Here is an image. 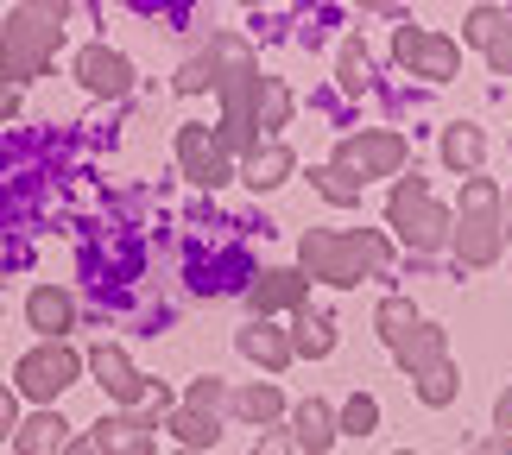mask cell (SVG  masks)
I'll use <instances>...</instances> for the list:
<instances>
[{
	"label": "cell",
	"instance_id": "cell-1",
	"mask_svg": "<svg viewBox=\"0 0 512 455\" xmlns=\"http://www.w3.org/2000/svg\"><path fill=\"white\" fill-rule=\"evenodd\" d=\"M386 260H392V241L380 228H310L298 241V272L336 285V291L386 272Z\"/></svg>",
	"mask_w": 512,
	"mask_h": 455
},
{
	"label": "cell",
	"instance_id": "cell-2",
	"mask_svg": "<svg viewBox=\"0 0 512 455\" xmlns=\"http://www.w3.org/2000/svg\"><path fill=\"white\" fill-rule=\"evenodd\" d=\"M64 19L70 7H57V0H26V7L7 13V26H0V89H19L51 70L57 45H64Z\"/></svg>",
	"mask_w": 512,
	"mask_h": 455
},
{
	"label": "cell",
	"instance_id": "cell-3",
	"mask_svg": "<svg viewBox=\"0 0 512 455\" xmlns=\"http://www.w3.org/2000/svg\"><path fill=\"white\" fill-rule=\"evenodd\" d=\"M386 222L399 228V241L411 247V253H443L449 247V228H456V215H449L437 196H430V184L418 171L411 177H399L392 184V196H386Z\"/></svg>",
	"mask_w": 512,
	"mask_h": 455
},
{
	"label": "cell",
	"instance_id": "cell-4",
	"mask_svg": "<svg viewBox=\"0 0 512 455\" xmlns=\"http://www.w3.org/2000/svg\"><path fill=\"white\" fill-rule=\"evenodd\" d=\"M405 158H411V140L405 133H392V127H361V133H348V140L336 146V165L348 184H367V177H405Z\"/></svg>",
	"mask_w": 512,
	"mask_h": 455
},
{
	"label": "cell",
	"instance_id": "cell-5",
	"mask_svg": "<svg viewBox=\"0 0 512 455\" xmlns=\"http://www.w3.org/2000/svg\"><path fill=\"white\" fill-rule=\"evenodd\" d=\"M76 373H83V354H76L70 342H38L19 354V367H13V392H26V399H38L51 411V399L64 386H76Z\"/></svg>",
	"mask_w": 512,
	"mask_h": 455
},
{
	"label": "cell",
	"instance_id": "cell-6",
	"mask_svg": "<svg viewBox=\"0 0 512 455\" xmlns=\"http://www.w3.org/2000/svg\"><path fill=\"white\" fill-rule=\"evenodd\" d=\"M392 57L424 76V83H449V76H462V45L449 32H430V26H399L392 32Z\"/></svg>",
	"mask_w": 512,
	"mask_h": 455
},
{
	"label": "cell",
	"instance_id": "cell-7",
	"mask_svg": "<svg viewBox=\"0 0 512 455\" xmlns=\"http://www.w3.org/2000/svg\"><path fill=\"white\" fill-rule=\"evenodd\" d=\"M177 165H184V177L196 190H222L234 177V158L222 152V140H215V127H177Z\"/></svg>",
	"mask_w": 512,
	"mask_h": 455
},
{
	"label": "cell",
	"instance_id": "cell-8",
	"mask_svg": "<svg viewBox=\"0 0 512 455\" xmlns=\"http://www.w3.org/2000/svg\"><path fill=\"white\" fill-rule=\"evenodd\" d=\"M449 253H456V266L468 272H487L506 253V228L500 215H456V228H449Z\"/></svg>",
	"mask_w": 512,
	"mask_h": 455
},
{
	"label": "cell",
	"instance_id": "cell-9",
	"mask_svg": "<svg viewBox=\"0 0 512 455\" xmlns=\"http://www.w3.org/2000/svg\"><path fill=\"white\" fill-rule=\"evenodd\" d=\"M83 367L95 373V386H102V392H108L114 405H140L146 392H152V380H146V373H140V367L127 361V348H114V342L89 348V361H83Z\"/></svg>",
	"mask_w": 512,
	"mask_h": 455
},
{
	"label": "cell",
	"instance_id": "cell-10",
	"mask_svg": "<svg viewBox=\"0 0 512 455\" xmlns=\"http://www.w3.org/2000/svg\"><path fill=\"white\" fill-rule=\"evenodd\" d=\"M304 298H310V279H304L298 266H272V272H260V279L247 285L253 323H266L272 310H298V316H304Z\"/></svg>",
	"mask_w": 512,
	"mask_h": 455
},
{
	"label": "cell",
	"instance_id": "cell-11",
	"mask_svg": "<svg viewBox=\"0 0 512 455\" xmlns=\"http://www.w3.org/2000/svg\"><path fill=\"white\" fill-rule=\"evenodd\" d=\"M89 443L102 455H152L159 449V430L146 424V411H114V418H102L89 430Z\"/></svg>",
	"mask_w": 512,
	"mask_h": 455
},
{
	"label": "cell",
	"instance_id": "cell-12",
	"mask_svg": "<svg viewBox=\"0 0 512 455\" xmlns=\"http://www.w3.org/2000/svg\"><path fill=\"white\" fill-rule=\"evenodd\" d=\"M76 76H83L89 95H108V102L133 89V64L121 51H108V45H83V51H76Z\"/></svg>",
	"mask_w": 512,
	"mask_h": 455
},
{
	"label": "cell",
	"instance_id": "cell-13",
	"mask_svg": "<svg viewBox=\"0 0 512 455\" xmlns=\"http://www.w3.org/2000/svg\"><path fill=\"white\" fill-rule=\"evenodd\" d=\"M26 323L45 335V342H64V335L76 329V298L64 285H32L26 291Z\"/></svg>",
	"mask_w": 512,
	"mask_h": 455
},
{
	"label": "cell",
	"instance_id": "cell-14",
	"mask_svg": "<svg viewBox=\"0 0 512 455\" xmlns=\"http://www.w3.org/2000/svg\"><path fill=\"white\" fill-rule=\"evenodd\" d=\"M291 443H298L304 455H329L336 449V411H329L323 399H304L298 411H291Z\"/></svg>",
	"mask_w": 512,
	"mask_h": 455
},
{
	"label": "cell",
	"instance_id": "cell-15",
	"mask_svg": "<svg viewBox=\"0 0 512 455\" xmlns=\"http://www.w3.org/2000/svg\"><path fill=\"white\" fill-rule=\"evenodd\" d=\"M291 171H298V158H291V146H285V140H260V146L241 158V177H247L253 190H279Z\"/></svg>",
	"mask_w": 512,
	"mask_h": 455
},
{
	"label": "cell",
	"instance_id": "cell-16",
	"mask_svg": "<svg viewBox=\"0 0 512 455\" xmlns=\"http://www.w3.org/2000/svg\"><path fill=\"white\" fill-rule=\"evenodd\" d=\"M392 354H399V367L411 373V380H418V373H430L437 361H449V329H443V323H418Z\"/></svg>",
	"mask_w": 512,
	"mask_h": 455
},
{
	"label": "cell",
	"instance_id": "cell-17",
	"mask_svg": "<svg viewBox=\"0 0 512 455\" xmlns=\"http://www.w3.org/2000/svg\"><path fill=\"white\" fill-rule=\"evenodd\" d=\"M64 443H70V424L57 418V411H32V418H19V430H13L19 455H64Z\"/></svg>",
	"mask_w": 512,
	"mask_h": 455
},
{
	"label": "cell",
	"instance_id": "cell-18",
	"mask_svg": "<svg viewBox=\"0 0 512 455\" xmlns=\"http://www.w3.org/2000/svg\"><path fill=\"white\" fill-rule=\"evenodd\" d=\"M291 121V89H285V76H260L253 83V140H272Z\"/></svg>",
	"mask_w": 512,
	"mask_h": 455
},
{
	"label": "cell",
	"instance_id": "cell-19",
	"mask_svg": "<svg viewBox=\"0 0 512 455\" xmlns=\"http://www.w3.org/2000/svg\"><path fill=\"white\" fill-rule=\"evenodd\" d=\"M234 348H241L247 361H260L266 373L291 367V335H285V329H272V323H247L241 335H234Z\"/></svg>",
	"mask_w": 512,
	"mask_h": 455
},
{
	"label": "cell",
	"instance_id": "cell-20",
	"mask_svg": "<svg viewBox=\"0 0 512 455\" xmlns=\"http://www.w3.org/2000/svg\"><path fill=\"white\" fill-rule=\"evenodd\" d=\"M443 165L449 171H462V177H475L481 171V158H487V133L481 127H468V121H456V127H443Z\"/></svg>",
	"mask_w": 512,
	"mask_h": 455
},
{
	"label": "cell",
	"instance_id": "cell-21",
	"mask_svg": "<svg viewBox=\"0 0 512 455\" xmlns=\"http://www.w3.org/2000/svg\"><path fill=\"white\" fill-rule=\"evenodd\" d=\"M228 405H234V418H247V424L272 430V424H279V411H285V392L272 386V380H260V386H241V392H228Z\"/></svg>",
	"mask_w": 512,
	"mask_h": 455
},
{
	"label": "cell",
	"instance_id": "cell-22",
	"mask_svg": "<svg viewBox=\"0 0 512 455\" xmlns=\"http://www.w3.org/2000/svg\"><path fill=\"white\" fill-rule=\"evenodd\" d=\"M159 430H171V437L184 443V449H196V455L215 449V437H222V424H215V418H203V411H184V405H177L171 418H159Z\"/></svg>",
	"mask_w": 512,
	"mask_h": 455
},
{
	"label": "cell",
	"instance_id": "cell-23",
	"mask_svg": "<svg viewBox=\"0 0 512 455\" xmlns=\"http://www.w3.org/2000/svg\"><path fill=\"white\" fill-rule=\"evenodd\" d=\"M329 348H336V323L304 310V316H298V329H291V361H298V354H304V361H323Z\"/></svg>",
	"mask_w": 512,
	"mask_h": 455
},
{
	"label": "cell",
	"instance_id": "cell-24",
	"mask_svg": "<svg viewBox=\"0 0 512 455\" xmlns=\"http://www.w3.org/2000/svg\"><path fill=\"white\" fill-rule=\"evenodd\" d=\"M418 323H424V316H418V304H411V298H386L380 310H373V329H380V342H386V348H399Z\"/></svg>",
	"mask_w": 512,
	"mask_h": 455
},
{
	"label": "cell",
	"instance_id": "cell-25",
	"mask_svg": "<svg viewBox=\"0 0 512 455\" xmlns=\"http://www.w3.org/2000/svg\"><path fill=\"white\" fill-rule=\"evenodd\" d=\"M512 26V7H468L462 13V38H456V45H494V38Z\"/></svg>",
	"mask_w": 512,
	"mask_h": 455
},
{
	"label": "cell",
	"instance_id": "cell-26",
	"mask_svg": "<svg viewBox=\"0 0 512 455\" xmlns=\"http://www.w3.org/2000/svg\"><path fill=\"white\" fill-rule=\"evenodd\" d=\"M456 392H462V373H456V361H437L430 373H418V399H424L430 411L456 405Z\"/></svg>",
	"mask_w": 512,
	"mask_h": 455
},
{
	"label": "cell",
	"instance_id": "cell-27",
	"mask_svg": "<svg viewBox=\"0 0 512 455\" xmlns=\"http://www.w3.org/2000/svg\"><path fill=\"white\" fill-rule=\"evenodd\" d=\"M373 430H380V405H373L367 392H354L342 405V418H336V437H373Z\"/></svg>",
	"mask_w": 512,
	"mask_h": 455
},
{
	"label": "cell",
	"instance_id": "cell-28",
	"mask_svg": "<svg viewBox=\"0 0 512 455\" xmlns=\"http://www.w3.org/2000/svg\"><path fill=\"white\" fill-rule=\"evenodd\" d=\"M336 76H342V89H348V95H361V89H367V45H361V38H342Z\"/></svg>",
	"mask_w": 512,
	"mask_h": 455
},
{
	"label": "cell",
	"instance_id": "cell-29",
	"mask_svg": "<svg viewBox=\"0 0 512 455\" xmlns=\"http://www.w3.org/2000/svg\"><path fill=\"white\" fill-rule=\"evenodd\" d=\"M310 184H317V190H323V203H336V209H354V203H361V184H348L336 165L310 171Z\"/></svg>",
	"mask_w": 512,
	"mask_h": 455
},
{
	"label": "cell",
	"instance_id": "cell-30",
	"mask_svg": "<svg viewBox=\"0 0 512 455\" xmlns=\"http://www.w3.org/2000/svg\"><path fill=\"white\" fill-rule=\"evenodd\" d=\"M171 89H177V95H203V89H215V64H209V51L184 57V70L171 76Z\"/></svg>",
	"mask_w": 512,
	"mask_h": 455
},
{
	"label": "cell",
	"instance_id": "cell-31",
	"mask_svg": "<svg viewBox=\"0 0 512 455\" xmlns=\"http://www.w3.org/2000/svg\"><path fill=\"white\" fill-rule=\"evenodd\" d=\"M462 215H500V184L494 177H468L462 184Z\"/></svg>",
	"mask_w": 512,
	"mask_h": 455
},
{
	"label": "cell",
	"instance_id": "cell-32",
	"mask_svg": "<svg viewBox=\"0 0 512 455\" xmlns=\"http://www.w3.org/2000/svg\"><path fill=\"white\" fill-rule=\"evenodd\" d=\"M222 405H228V386L215 380V373H203V380H190V399H184V411H203V418H215Z\"/></svg>",
	"mask_w": 512,
	"mask_h": 455
},
{
	"label": "cell",
	"instance_id": "cell-33",
	"mask_svg": "<svg viewBox=\"0 0 512 455\" xmlns=\"http://www.w3.org/2000/svg\"><path fill=\"white\" fill-rule=\"evenodd\" d=\"M487 70H494V76H512V26L494 38V45H487Z\"/></svg>",
	"mask_w": 512,
	"mask_h": 455
},
{
	"label": "cell",
	"instance_id": "cell-34",
	"mask_svg": "<svg viewBox=\"0 0 512 455\" xmlns=\"http://www.w3.org/2000/svg\"><path fill=\"white\" fill-rule=\"evenodd\" d=\"M247 455H298V443H291V430H266Z\"/></svg>",
	"mask_w": 512,
	"mask_h": 455
},
{
	"label": "cell",
	"instance_id": "cell-35",
	"mask_svg": "<svg viewBox=\"0 0 512 455\" xmlns=\"http://www.w3.org/2000/svg\"><path fill=\"white\" fill-rule=\"evenodd\" d=\"M13 430H19V392H13V386H0V443H7Z\"/></svg>",
	"mask_w": 512,
	"mask_h": 455
},
{
	"label": "cell",
	"instance_id": "cell-36",
	"mask_svg": "<svg viewBox=\"0 0 512 455\" xmlns=\"http://www.w3.org/2000/svg\"><path fill=\"white\" fill-rule=\"evenodd\" d=\"M494 430H500V437H512V386L500 392V405H494Z\"/></svg>",
	"mask_w": 512,
	"mask_h": 455
},
{
	"label": "cell",
	"instance_id": "cell-37",
	"mask_svg": "<svg viewBox=\"0 0 512 455\" xmlns=\"http://www.w3.org/2000/svg\"><path fill=\"white\" fill-rule=\"evenodd\" d=\"M19 114V89H0V121H13Z\"/></svg>",
	"mask_w": 512,
	"mask_h": 455
},
{
	"label": "cell",
	"instance_id": "cell-38",
	"mask_svg": "<svg viewBox=\"0 0 512 455\" xmlns=\"http://www.w3.org/2000/svg\"><path fill=\"white\" fill-rule=\"evenodd\" d=\"M64 455H102V449H95L89 437H70V443H64Z\"/></svg>",
	"mask_w": 512,
	"mask_h": 455
},
{
	"label": "cell",
	"instance_id": "cell-39",
	"mask_svg": "<svg viewBox=\"0 0 512 455\" xmlns=\"http://www.w3.org/2000/svg\"><path fill=\"white\" fill-rule=\"evenodd\" d=\"M481 455H512V437H487V443H481Z\"/></svg>",
	"mask_w": 512,
	"mask_h": 455
},
{
	"label": "cell",
	"instance_id": "cell-40",
	"mask_svg": "<svg viewBox=\"0 0 512 455\" xmlns=\"http://www.w3.org/2000/svg\"><path fill=\"white\" fill-rule=\"evenodd\" d=\"M500 228H506V234H512V190H506V196H500Z\"/></svg>",
	"mask_w": 512,
	"mask_h": 455
},
{
	"label": "cell",
	"instance_id": "cell-41",
	"mask_svg": "<svg viewBox=\"0 0 512 455\" xmlns=\"http://www.w3.org/2000/svg\"><path fill=\"white\" fill-rule=\"evenodd\" d=\"M177 455H196V449H177Z\"/></svg>",
	"mask_w": 512,
	"mask_h": 455
},
{
	"label": "cell",
	"instance_id": "cell-42",
	"mask_svg": "<svg viewBox=\"0 0 512 455\" xmlns=\"http://www.w3.org/2000/svg\"><path fill=\"white\" fill-rule=\"evenodd\" d=\"M399 455H418V449H399Z\"/></svg>",
	"mask_w": 512,
	"mask_h": 455
}]
</instances>
